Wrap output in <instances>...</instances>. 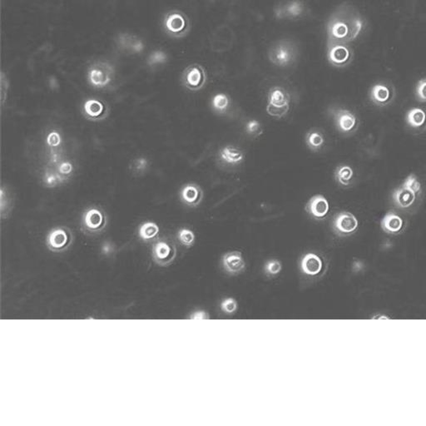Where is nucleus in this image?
<instances>
[{"instance_id": "393cba45", "label": "nucleus", "mask_w": 426, "mask_h": 426, "mask_svg": "<svg viewBox=\"0 0 426 426\" xmlns=\"http://www.w3.org/2000/svg\"><path fill=\"white\" fill-rule=\"evenodd\" d=\"M407 124L413 129L421 128L426 122V113L419 108L411 109L406 114Z\"/></svg>"}, {"instance_id": "c756f323", "label": "nucleus", "mask_w": 426, "mask_h": 426, "mask_svg": "<svg viewBox=\"0 0 426 426\" xmlns=\"http://www.w3.org/2000/svg\"><path fill=\"white\" fill-rule=\"evenodd\" d=\"M167 61H168V55H166V52L161 50H157L152 52L150 56L148 57V64L150 67H152V66L163 64Z\"/></svg>"}, {"instance_id": "412c9836", "label": "nucleus", "mask_w": 426, "mask_h": 426, "mask_svg": "<svg viewBox=\"0 0 426 426\" xmlns=\"http://www.w3.org/2000/svg\"><path fill=\"white\" fill-rule=\"evenodd\" d=\"M381 228L389 234H397L402 230L404 221L396 213L389 211L381 221Z\"/></svg>"}, {"instance_id": "f3484780", "label": "nucleus", "mask_w": 426, "mask_h": 426, "mask_svg": "<svg viewBox=\"0 0 426 426\" xmlns=\"http://www.w3.org/2000/svg\"><path fill=\"white\" fill-rule=\"evenodd\" d=\"M335 126L341 133H352L357 127V118L354 114L346 109H338L334 113Z\"/></svg>"}, {"instance_id": "f704fd0d", "label": "nucleus", "mask_w": 426, "mask_h": 426, "mask_svg": "<svg viewBox=\"0 0 426 426\" xmlns=\"http://www.w3.org/2000/svg\"><path fill=\"white\" fill-rule=\"evenodd\" d=\"M415 95L418 101L426 102V79H420L415 88Z\"/></svg>"}, {"instance_id": "bb28decb", "label": "nucleus", "mask_w": 426, "mask_h": 426, "mask_svg": "<svg viewBox=\"0 0 426 426\" xmlns=\"http://www.w3.org/2000/svg\"><path fill=\"white\" fill-rule=\"evenodd\" d=\"M230 105V98L225 94H216L211 99V106L218 113H226Z\"/></svg>"}, {"instance_id": "2f4dec72", "label": "nucleus", "mask_w": 426, "mask_h": 426, "mask_svg": "<svg viewBox=\"0 0 426 426\" xmlns=\"http://www.w3.org/2000/svg\"><path fill=\"white\" fill-rule=\"evenodd\" d=\"M402 186L409 188L416 194L420 193V191H421V184H420V181L418 180L417 176H415V174H411V175L407 176L406 179L403 183Z\"/></svg>"}, {"instance_id": "f03ea898", "label": "nucleus", "mask_w": 426, "mask_h": 426, "mask_svg": "<svg viewBox=\"0 0 426 426\" xmlns=\"http://www.w3.org/2000/svg\"><path fill=\"white\" fill-rule=\"evenodd\" d=\"M163 28L170 37L182 39L189 34L191 28V20L185 13L173 9L165 13L163 17Z\"/></svg>"}, {"instance_id": "6e6552de", "label": "nucleus", "mask_w": 426, "mask_h": 426, "mask_svg": "<svg viewBox=\"0 0 426 426\" xmlns=\"http://www.w3.org/2000/svg\"><path fill=\"white\" fill-rule=\"evenodd\" d=\"M207 72L204 67L198 63H192L183 70L181 82L182 84L190 90L197 92L202 90L207 83Z\"/></svg>"}, {"instance_id": "ea45409f", "label": "nucleus", "mask_w": 426, "mask_h": 426, "mask_svg": "<svg viewBox=\"0 0 426 426\" xmlns=\"http://www.w3.org/2000/svg\"><path fill=\"white\" fill-rule=\"evenodd\" d=\"M190 318H191V319H209V315L206 311H196V312H194V313L190 316Z\"/></svg>"}, {"instance_id": "4be33fe9", "label": "nucleus", "mask_w": 426, "mask_h": 426, "mask_svg": "<svg viewBox=\"0 0 426 426\" xmlns=\"http://www.w3.org/2000/svg\"><path fill=\"white\" fill-rule=\"evenodd\" d=\"M219 157L226 164L238 165L244 161L245 154L239 148H236L233 145H227L219 151Z\"/></svg>"}, {"instance_id": "f8f14e48", "label": "nucleus", "mask_w": 426, "mask_h": 426, "mask_svg": "<svg viewBox=\"0 0 426 426\" xmlns=\"http://www.w3.org/2000/svg\"><path fill=\"white\" fill-rule=\"evenodd\" d=\"M82 113L86 119L98 122L109 117L110 109L104 101L98 98H90L83 103Z\"/></svg>"}, {"instance_id": "39448f33", "label": "nucleus", "mask_w": 426, "mask_h": 426, "mask_svg": "<svg viewBox=\"0 0 426 426\" xmlns=\"http://www.w3.org/2000/svg\"><path fill=\"white\" fill-rule=\"evenodd\" d=\"M290 102L291 98L285 88L272 87L268 93L267 113L276 119L284 118L289 112Z\"/></svg>"}, {"instance_id": "cd10ccee", "label": "nucleus", "mask_w": 426, "mask_h": 426, "mask_svg": "<svg viewBox=\"0 0 426 426\" xmlns=\"http://www.w3.org/2000/svg\"><path fill=\"white\" fill-rule=\"evenodd\" d=\"M176 237H177V239L183 246L188 248L193 246L194 243H195V240H196V237H195L193 232L190 230V229L186 228V227L179 229Z\"/></svg>"}, {"instance_id": "9b49d317", "label": "nucleus", "mask_w": 426, "mask_h": 426, "mask_svg": "<svg viewBox=\"0 0 426 426\" xmlns=\"http://www.w3.org/2000/svg\"><path fill=\"white\" fill-rule=\"evenodd\" d=\"M359 222L356 216L349 211H341L333 218L332 228L340 237H348L357 232Z\"/></svg>"}, {"instance_id": "72a5a7b5", "label": "nucleus", "mask_w": 426, "mask_h": 426, "mask_svg": "<svg viewBox=\"0 0 426 426\" xmlns=\"http://www.w3.org/2000/svg\"><path fill=\"white\" fill-rule=\"evenodd\" d=\"M282 270V265L278 260H270L265 265V272L269 276H276Z\"/></svg>"}, {"instance_id": "f257e3e1", "label": "nucleus", "mask_w": 426, "mask_h": 426, "mask_svg": "<svg viewBox=\"0 0 426 426\" xmlns=\"http://www.w3.org/2000/svg\"><path fill=\"white\" fill-rule=\"evenodd\" d=\"M361 13L349 3L335 8L326 24L327 41L350 44L358 39L365 28Z\"/></svg>"}, {"instance_id": "dca6fc26", "label": "nucleus", "mask_w": 426, "mask_h": 426, "mask_svg": "<svg viewBox=\"0 0 426 426\" xmlns=\"http://www.w3.org/2000/svg\"><path fill=\"white\" fill-rule=\"evenodd\" d=\"M222 265L230 275H237L243 272L246 268V262L241 252L233 251L223 255Z\"/></svg>"}, {"instance_id": "7c9ffc66", "label": "nucleus", "mask_w": 426, "mask_h": 426, "mask_svg": "<svg viewBox=\"0 0 426 426\" xmlns=\"http://www.w3.org/2000/svg\"><path fill=\"white\" fill-rule=\"evenodd\" d=\"M246 132L252 137H257L263 133V129L261 124L257 120H251L246 123Z\"/></svg>"}, {"instance_id": "e433bc0d", "label": "nucleus", "mask_w": 426, "mask_h": 426, "mask_svg": "<svg viewBox=\"0 0 426 426\" xmlns=\"http://www.w3.org/2000/svg\"><path fill=\"white\" fill-rule=\"evenodd\" d=\"M61 136L59 134V132H56V131L49 133L48 137H47V144L51 148H57L61 144Z\"/></svg>"}, {"instance_id": "9d476101", "label": "nucleus", "mask_w": 426, "mask_h": 426, "mask_svg": "<svg viewBox=\"0 0 426 426\" xmlns=\"http://www.w3.org/2000/svg\"><path fill=\"white\" fill-rule=\"evenodd\" d=\"M152 256L156 263L162 267H167L176 258V246L168 240H157L152 246Z\"/></svg>"}, {"instance_id": "c85d7f7f", "label": "nucleus", "mask_w": 426, "mask_h": 426, "mask_svg": "<svg viewBox=\"0 0 426 426\" xmlns=\"http://www.w3.org/2000/svg\"><path fill=\"white\" fill-rule=\"evenodd\" d=\"M64 177L59 172L47 171L44 176V185L47 187H55L64 181Z\"/></svg>"}, {"instance_id": "2eb2a0df", "label": "nucleus", "mask_w": 426, "mask_h": 426, "mask_svg": "<svg viewBox=\"0 0 426 426\" xmlns=\"http://www.w3.org/2000/svg\"><path fill=\"white\" fill-rule=\"evenodd\" d=\"M181 202L189 207H197L202 203L204 192L202 187L196 183H187L180 190Z\"/></svg>"}, {"instance_id": "ddd939ff", "label": "nucleus", "mask_w": 426, "mask_h": 426, "mask_svg": "<svg viewBox=\"0 0 426 426\" xmlns=\"http://www.w3.org/2000/svg\"><path fill=\"white\" fill-rule=\"evenodd\" d=\"M306 10V5L301 0H289L281 2L273 9L276 20H296L301 17Z\"/></svg>"}, {"instance_id": "6ab92c4d", "label": "nucleus", "mask_w": 426, "mask_h": 426, "mask_svg": "<svg viewBox=\"0 0 426 426\" xmlns=\"http://www.w3.org/2000/svg\"><path fill=\"white\" fill-rule=\"evenodd\" d=\"M300 270L305 275L316 276L323 269V261L317 254L309 253L305 254L300 260Z\"/></svg>"}, {"instance_id": "58836bf2", "label": "nucleus", "mask_w": 426, "mask_h": 426, "mask_svg": "<svg viewBox=\"0 0 426 426\" xmlns=\"http://www.w3.org/2000/svg\"><path fill=\"white\" fill-rule=\"evenodd\" d=\"M144 49V44H143V42H141V40H136V39H135L134 41H133V44H132V46H131V52H135V54H138V52H143Z\"/></svg>"}, {"instance_id": "20e7f679", "label": "nucleus", "mask_w": 426, "mask_h": 426, "mask_svg": "<svg viewBox=\"0 0 426 426\" xmlns=\"http://www.w3.org/2000/svg\"><path fill=\"white\" fill-rule=\"evenodd\" d=\"M108 216L99 207H90L83 211L81 218V229L85 235L94 236L104 232L108 226Z\"/></svg>"}, {"instance_id": "a878e982", "label": "nucleus", "mask_w": 426, "mask_h": 426, "mask_svg": "<svg viewBox=\"0 0 426 426\" xmlns=\"http://www.w3.org/2000/svg\"><path fill=\"white\" fill-rule=\"evenodd\" d=\"M354 171L350 166L342 165L337 167L335 171V179L342 187H348L352 183Z\"/></svg>"}, {"instance_id": "423d86ee", "label": "nucleus", "mask_w": 426, "mask_h": 426, "mask_svg": "<svg viewBox=\"0 0 426 426\" xmlns=\"http://www.w3.org/2000/svg\"><path fill=\"white\" fill-rule=\"evenodd\" d=\"M326 58L331 66L343 68L350 65L354 59V52L349 44L327 41Z\"/></svg>"}, {"instance_id": "7ed1b4c3", "label": "nucleus", "mask_w": 426, "mask_h": 426, "mask_svg": "<svg viewBox=\"0 0 426 426\" xmlns=\"http://www.w3.org/2000/svg\"><path fill=\"white\" fill-rule=\"evenodd\" d=\"M298 49L291 40H279L272 44L268 50L270 62L277 67H287L296 62Z\"/></svg>"}, {"instance_id": "4c0bfd02", "label": "nucleus", "mask_w": 426, "mask_h": 426, "mask_svg": "<svg viewBox=\"0 0 426 426\" xmlns=\"http://www.w3.org/2000/svg\"><path fill=\"white\" fill-rule=\"evenodd\" d=\"M73 170H74V166H73L72 163H67V162L60 163L59 167V172L63 176H66L67 175L72 173Z\"/></svg>"}, {"instance_id": "a211bd4d", "label": "nucleus", "mask_w": 426, "mask_h": 426, "mask_svg": "<svg viewBox=\"0 0 426 426\" xmlns=\"http://www.w3.org/2000/svg\"><path fill=\"white\" fill-rule=\"evenodd\" d=\"M394 96V88L385 83H377L370 90V100L377 106H384L389 104L393 100Z\"/></svg>"}, {"instance_id": "4468645a", "label": "nucleus", "mask_w": 426, "mask_h": 426, "mask_svg": "<svg viewBox=\"0 0 426 426\" xmlns=\"http://www.w3.org/2000/svg\"><path fill=\"white\" fill-rule=\"evenodd\" d=\"M305 210L311 218L322 221L327 218L330 212V203L326 197L322 194H316L309 199Z\"/></svg>"}, {"instance_id": "c9c22d12", "label": "nucleus", "mask_w": 426, "mask_h": 426, "mask_svg": "<svg viewBox=\"0 0 426 426\" xmlns=\"http://www.w3.org/2000/svg\"><path fill=\"white\" fill-rule=\"evenodd\" d=\"M135 37H133L132 35L128 34V33L127 34L126 33H122V34L119 35V37H118V45L122 49L130 50L131 46H132Z\"/></svg>"}, {"instance_id": "1a4fd4ad", "label": "nucleus", "mask_w": 426, "mask_h": 426, "mask_svg": "<svg viewBox=\"0 0 426 426\" xmlns=\"http://www.w3.org/2000/svg\"><path fill=\"white\" fill-rule=\"evenodd\" d=\"M114 77V69L106 63H94L87 71V80L94 88H104L109 86Z\"/></svg>"}, {"instance_id": "473e14b6", "label": "nucleus", "mask_w": 426, "mask_h": 426, "mask_svg": "<svg viewBox=\"0 0 426 426\" xmlns=\"http://www.w3.org/2000/svg\"><path fill=\"white\" fill-rule=\"evenodd\" d=\"M220 307H221V310L224 313L230 315V314L235 313L236 311H237L238 303L234 298L228 297L222 300Z\"/></svg>"}, {"instance_id": "5701e85b", "label": "nucleus", "mask_w": 426, "mask_h": 426, "mask_svg": "<svg viewBox=\"0 0 426 426\" xmlns=\"http://www.w3.org/2000/svg\"><path fill=\"white\" fill-rule=\"evenodd\" d=\"M160 233V227L153 222H145L138 227V237L141 241L150 242L155 241Z\"/></svg>"}, {"instance_id": "0eeeda50", "label": "nucleus", "mask_w": 426, "mask_h": 426, "mask_svg": "<svg viewBox=\"0 0 426 426\" xmlns=\"http://www.w3.org/2000/svg\"><path fill=\"white\" fill-rule=\"evenodd\" d=\"M74 241V235L67 226H56L51 229L46 237V245L54 253H63L67 250Z\"/></svg>"}, {"instance_id": "aec40b11", "label": "nucleus", "mask_w": 426, "mask_h": 426, "mask_svg": "<svg viewBox=\"0 0 426 426\" xmlns=\"http://www.w3.org/2000/svg\"><path fill=\"white\" fill-rule=\"evenodd\" d=\"M416 195L417 194L415 193L409 188L401 186L394 191L392 198L396 207H398L399 208L406 209L409 208L414 204L416 199Z\"/></svg>"}, {"instance_id": "b1692460", "label": "nucleus", "mask_w": 426, "mask_h": 426, "mask_svg": "<svg viewBox=\"0 0 426 426\" xmlns=\"http://www.w3.org/2000/svg\"><path fill=\"white\" fill-rule=\"evenodd\" d=\"M306 144L310 150L318 152L324 145V135L317 129H311L306 135Z\"/></svg>"}]
</instances>
